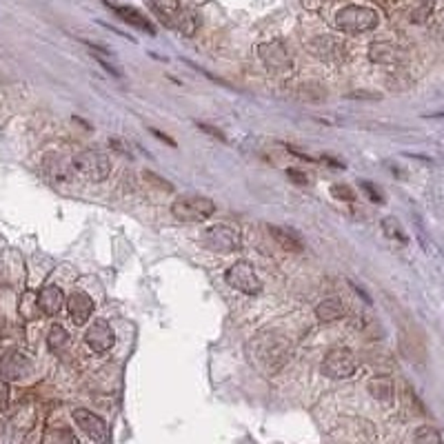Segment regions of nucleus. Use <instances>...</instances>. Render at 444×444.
Segmentation results:
<instances>
[{
	"instance_id": "6",
	"label": "nucleus",
	"mask_w": 444,
	"mask_h": 444,
	"mask_svg": "<svg viewBox=\"0 0 444 444\" xmlns=\"http://www.w3.org/2000/svg\"><path fill=\"white\" fill-rule=\"evenodd\" d=\"M227 282L235 291H240L245 296H258L262 293V280L258 278L256 269H253L249 262H235L227 269L225 274Z\"/></svg>"
},
{
	"instance_id": "18",
	"label": "nucleus",
	"mask_w": 444,
	"mask_h": 444,
	"mask_svg": "<svg viewBox=\"0 0 444 444\" xmlns=\"http://www.w3.org/2000/svg\"><path fill=\"white\" fill-rule=\"evenodd\" d=\"M171 27H176L180 34L185 36H194L196 29H198V16L194 9H185V11H178L176 18L171 21Z\"/></svg>"
},
{
	"instance_id": "17",
	"label": "nucleus",
	"mask_w": 444,
	"mask_h": 444,
	"mask_svg": "<svg viewBox=\"0 0 444 444\" xmlns=\"http://www.w3.org/2000/svg\"><path fill=\"white\" fill-rule=\"evenodd\" d=\"M269 233L274 235V240L284 249V251H291V253H298V251H303L305 245L303 240L298 238V233L289 231V229H282V227H269Z\"/></svg>"
},
{
	"instance_id": "22",
	"label": "nucleus",
	"mask_w": 444,
	"mask_h": 444,
	"mask_svg": "<svg viewBox=\"0 0 444 444\" xmlns=\"http://www.w3.org/2000/svg\"><path fill=\"white\" fill-rule=\"evenodd\" d=\"M151 5H153V11L169 25L180 11V0H151Z\"/></svg>"
},
{
	"instance_id": "30",
	"label": "nucleus",
	"mask_w": 444,
	"mask_h": 444,
	"mask_svg": "<svg viewBox=\"0 0 444 444\" xmlns=\"http://www.w3.org/2000/svg\"><path fill=\"white\" fill-rule=\"evenodd\" d=\"M287 178H289L291 182H296V185H307V182H309L307 173H305V171H300V169H296V167H289V169H287Z\"/></svg>"
},
{
	"instance_id": "16",
	"label": "nucleus",
	"mask_w": 444,
	"mask_h": 444,
	"mask_svg": "<svg viewBox=\"0 0 444 444\" xmlns=\"http://www.w3.org/2000/svg\"><path fill=\"white\" fill-rule=\"evenodd\" d=\"M315 315H318L320 322H336V320H340L346 315V307L338 298H327L318 307H315Z\"/></svg>"
},
{
	"instance_id": "28",
	"label": "nucleus",
	"mask_w": 444,
	"mask_h": 444,
	"mask_svg": "<svg viewBox=\"0 0 444 444\" xmlns=\"http://www.w3.org/2000/svg\"><path fill=\"white\" fill-rule=\"evenodd\" d=\"M331 194L333 198H338V200H344V202H354L356 200V192L349 185H333L331 187Z\"/></svg>"
},
{
	"instance_id": "1",
	"label": "nucleus",
	"mask_w": 444,
	"mask_h": 444,
	"mask_svg": "<svg viewBox=\"0 0 444 444\" xmlns=\"http://www.w3.org/2000/svg\"><path fill=\"white\" fill-rule=\"evenodd\" d=\"M251 362L258 364V369L274 373L284 367V362L291 358V344L284 340L280 333L262 331L247 344Z\"/></svg>"
},
{
	"instance_id": "7",
	"label": "nucleus",
	"mask_w": 444,
	"mask_h": 444,
	"mask_svg": "<svg viewBox=\"0 0 444 444\" xmlns=\"http://www.w3.org/2000/svg\"><path fill=\"white\" fill-rule=\"evenodd\" d=\"M358 369V360L356 354L349 351V349H331L322 360V373L333 378V380H344L351 378Z\"/></svg>"
},
{
	"instance_id": "19",
	"label": "nucleus",
	"mask_w": 444,
	"mask_h": 444,
	"mask_svg": "<svg viewBox=\"0 0 444 444\" xmlns=\"http://www.w3.org/2000/svg\"><path fill=\"white\" fill-rule=\"evenodd\" d=\"M369 393L380 402H391L393 395H395V389H393V382L389 378L380 375V378H373L369 382Z\"/></svg>"
},
{
	"instance_id": "21",
	"label": "nucleus",
	"mask_w": 444,
	"mask_h": 444,
	"mask_svg": "<svg viewBox=\"0 0 444 444\" xmlns=\"http://www.w3.org/2000/svg\"><path fill=\"white\" fill-rule=\"evenodd\" d=\"M47 344H49V349L54 354H62L69 344V333L65 331V327L60 325H54L49 329V333H47Z\"/></svg>"
},
{
	"instance_id": "25",
	"label": "nucleus",
	"mask_w": 444,
	"mask_h": 444,
	"mask_svg": "<svg viewBox=\"0 0 444 444\" xmlns=\"http://www.w3.org/2000/svg\"><path fill=\"white\" fill-rule=\"evenodd\" d=\"M21 313L25 318H36L40 313V307H38V296H34L31 291H27L21 300Z\"/></svg>"
},
{
	"instance_id": "26",
	"label": "nucleus",
	"mask_w": 444,
	"mask_h": 444,
	"mask_svg": "<svg viewBox=\"0 0 444 444\" xmlns=\"http://www.w3.org/2000/svg\"><path fill=\"white\" fill-rule=\"evenodd\" d=\"M142 176H145V180H147L153 189H158V192H167V194H171V192H173V185H171L169 180H165L163 176H158V173H153V171H145V173H142Z\"/></svg>"
},
{
	"instance_id": "10",
	"label": "nucleus",
	"mask_w": 444,
	"mask_h": 444,
	"mask_svg": "<svg viewBox=\"0 0 444 444\" xmlns=\"http://www.w3.org/2000/svg\"><path fill=\"white\" fill-rule=\"evenodd\" d=\"M29 369H31V360L23 351H18V349H9L0 358V375L5 380H21L29 373Z\"/></svg>"
},
{
	"instance_id": "34",
	"label": "nucleus",
	"mask_w": 444,
	"mask_h": 444,
	"mask_svg": "<svg viewBox=\"0 0 444 444\" xmlns=\"http://www.w3.org/2000/svg\"><path fill=\"white\" fill-rule=\"evenodd\" d=\"M0 336H5V320L0 318Z\"/></svg>"
},
{
	"instance_id": "11",
	"label": "nucleus",
	"mask_w": 444,
	"mask_h": 444,
	"mask_svg": "<svg viewBox=\"0 0 444 444\" xmlns=\"http://www.w3.org/2000/svg\"><path fill=\"white\" fill-rule=\"evenodd\" d=\"M260 58L264 60V65L271 69V71H289L293 60L289 56V52L284 49L282 42H267V45H260L258 49Z\"/></svg>"
},
{
	"instance_id": "27",
	"label": "nucleus",
	"mask_w": 444,
	"mask_h": 444,
	"mask_svg": "<svg viewBox=\"0 0 444 444\" xmlns=\"http://www.w3.org/2000/svg\"><path fill=\"white\" fill-rule=\"evenodd\" d=\"M45 444H76V438L69 429H56V431H49Z\"/></svg>"
},
{
	"instance_id": "14",
	"label": "nucleus",
	"mask_w": 444,
	"mask_h": 444,
	"mask_svg": "<svg viewBox=\"0 0 444 444\" xmlns=\"http://www.w3.org/2000/svg\"><path fill=\"white\" fill-rule=\"evenodd\" d=\"M111 9H114L118 18L124 21L127 25H132V27H136V29H140V31H147V34H151V36L156 34L153 23H151L142 11H138V9H134V7H122V5H111Z\"/></svg>"
},
{
	"instance_id": "2",
	"label": "nucleus",
	"mask_w": 444,
	"mask_h": 444,
	"mask_svg": "<svg viewBox=\"0 0 444 444\" xmlns=\"http://www.w3.org/2000/svg\"><path fill=\"white\" fill-rule=\"evenodd\" d=\"M171 214L180 222H204L216 214V202L207 196L187 194L173 200Z\"/></svg>"
},
{
	"instance_id": "32",
	"label": "nucleus",
	"mask_w": 444,
	"mask_h": 444,
	"mask_svg": "<svg viewBox=\"0 0 444 444\" xmlns=\"http://www.w3.org/2000/svg\"><path fill=\"white\" fill-rule=\"evenodd\" d=\"M198 127L202 132H207V134H211L214 138H220V140H225V136H222V132H218V129H214V127H209V124H200L198 122Z\"/></svg>"
},
{
	"instance_id": "31",
	"label": "nucleus",
	"mask_w": 444,
	"mask_h": 444,
	"mask_svg": "<svg viewBox=\"0 0 444 444\" xmlns=\"http://www.w3.org/2000/svg\"><path fill=\"white\" fill-rule=\"evenodd\" d=\"M9 407V385L5 380H0V414Z\"/></svg>"
},
{
	"instance_id": "23",
	"label": "nucleus",
	"mask_w": 444,
	"mask_h": 444,
	"mask_svg": "<svg viewBox=\"0 0 444 444\" xmlns=\"http://www.w3.org/2000/svg\"><path fill=\"white\" fill-rule=\"evenodd\" d=\"M382 231H385V235L387 238H391V240H398V243H402V245H407L409 243V238H407V233L402 231V225L395 218H385L382 220Z\"/></svg>"
},
{
	"instance_id": "12",
	"label": "nucleus",
	"mask_w": 444,
	"mask_h": 444,
	"mask_svg": "<svg viewBox=\"0 0 444 444\" xmlns=\"http://www.w3.org/2000/svg\"><path fill=\"white\" fill-rule=\"evenodd\" d=\"M67 311H69V318L74 325H85L91 313H93V300L85 293V291H74L69 298H67Z\"/></svg>"
},
{
	"instance_id": "20",
	"label": "nucleus",
	"mask_w": 444,
	"mask_h": 444,
	"mask_svg": "<svg viewBox=\"0 0 444 444\" xmlns=\"http://www.w3.org/2000/svg\"><path fill=\"white\" fill-rule=\"evenodd\" d=\"M400 58V52L393 45H373L371 47V60L380 62V65H395Z\"/></svg>"
},
{
	"instance_id": "29",
	"label": "nucleus",
	"mask_w": 444,
	"mask_h": 444,
	"mask_svg": "<svg viewBox=\"0 0 444 444\" xmlns=\"http://www.w3.org/2000/svg\"><path fill=\"white\" fill-rule=\"evenodd\" d=\"M360 187H362V192H364V194H367V196L371 198V202H385L382 194L378 192V187H375V185L367 182V180H362V182H360Z\"/></svg>"
},
{
	"instance_id": "4",
	"label": "nucleus",
	"mask_w": 444,
	"mask_h": 444,
	"mask_svg": "<svg viewBox=\"0 0 444 444\" xmlns=\"http://www.w3.org/2000/svg\"><path fill=\"white\" fill-rule=\"evenodd\" d=\"M378 23H380V16H378V11H373L371 7H358V5H351V7L340 9L338 16H336V25H338V29L346 31V34H364V31L375 29Z\"/></svg>"
},
{
	"instance_id": "24",
	"label": "nucleus",
	"mask_w": 444,
	"mask_h": 444,
	"mask_svg": "<svg viewBox=\"0 0 444 444\" xmlns=\"http://www.w3.org/2000/svg\"><path fill=\"white\" fill-rule=\"evenodd\" d=\"M414 440H416V444H442L440 431L436 429V426H429V424L418 426L416 433H414Z\"/></svg>"
},
{
	"instance_id": "9",
	"label": "nucleus",
	"mask_w": 444,
	"mask_h": 444,
	"mask_svg": "<svg viewBox=\"0 0 444 444\" xmlns=\"http://www.w3.org/2000/svg\"><path fill=\"white\" fill-rule=\"evenodd\" d=\"M85 342L93 354H105L116 342L114 329H111L107 320H93V325L85 333Z\"/></svg>"
},
{
	"instance_id": "15",
	"label": "nucleus",
	"mask_w": 444,
	"mask_h": 444,
	"mask_svg": "<svg viewBox=\"0 0 444 444\" xmlns=\"http://www.w3.org/2000/svg\"><path fill=\"white\" fill-rule=\"evenodd\" d=\"M311 52L318 56V58H322V60L333 62V60H340L342 58L344 45L338 42L336 38H331V36H320V38H315L311 42Z\"/></svg>"
},
{
	"instance_id": "8",
	"label": "nucleus",
	"mask_w": 444,
	"mask_h": 444,
	"mask_svg": "<svg viewBox=\"0 0 444 444\" xmlns=\"http://www.w3.org/2000/svg\"><path fill=\"white\" fill-rule=\"evenodd\" d=\"M74 420L93 442H98V444H107L109 442V426H107V422L100 416L93 414V411L76 409L74 411Z\"/></svg>"
},
{
	"instance_id": "5",
	"label": "nucleus",
	"mask_w": 444,
	"mask_h": 444,
	"mask_svg": "<svg viewBox=\"0 0 444 444\" xmlns=\"http://www.w3.org/2000/svg\"><path fill=\"white\" fill-rule=\"evenodd\" d=\"M200 245L214 253H231L240 247V233L229 225H214L202 231Z\"/></svg>"
},
{
	"instance_id": "13",
	"label": "nucleus",
	"mask_w": 444,
	"mask_h": 444,
	"mask_svg": "<svg viewBox=\"0 0 444 444\" xmlns=\"http://www.w3.org/2000/svg\"><path fill=\"white\" fill-rule=\"evenodd\" d=\"M67 305L65 293L58 287V284H47L38 293V307L45 315H58L62 307Z\"/></svg>"
},
{
	"instance_id": "3",
	"label": "nucleus",
	"mask_w": 444,
	"mask_h": 444,
	"mask_svg": "<svg viewBox=\"0 0 444 444\" xmlns=\"http://www.w3.org/2000/svg\"><path fill=\"white\" fill-rule=\"evenodd\" d=\"M71 167L74 171L78 173L81 178L89 180V182H103L109 178V173H111V163H109V158L96 149H85L81 153H76L74 156V160H71Z\"/></svg>"
},
{
	"instance_id": "33",
	"label": "nucleus",
	"mask_w": 444,
	"mask_h": 444,
	"mask_svg": "<svg viewBox=\"0 0 444 444\" xmlns=\"http://www.w3.org/2000/svg\"><path fill=\"white\" fill-rule=\"evenodd\" d=\"M151 134H153V136H156L158 140H165V142H167V145H171V147H176V142H173V140H171V138H169L167 134H163V132H158V129H151Z\"/></svg>"
}]
</instances>
